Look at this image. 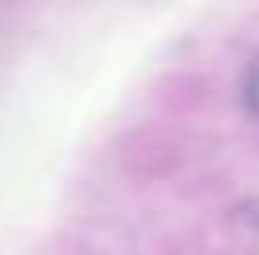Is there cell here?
<instances>
[{
    "instance_id": "obj_1",
    "label": "cell",
    "mask_w": 259,
    "mask_h": 255,
    "mask_svg": "<svg viewBox=\"0 0 259 255\" xmlns=\"http://www.w3.org/2000/svg\"><path fill=\"white\" fill-rule=\"evenodd\" d=\"M244 105L259 117V60L248 68V75H244Z\"/></svg>"
}]
</instances>
